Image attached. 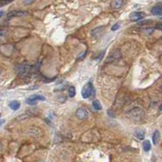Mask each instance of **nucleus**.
<instances>
[{
  "mask_svg": "<svg viewBox=\"0 0 162 162\" xmlns=\"http://www.w3.org/2000/svg\"><path fill=\"white\" fill-rule=\"evenodd\" d=\"M127 117L134 121H141L144 118V111L139 107H135L127 114Z\"/></svg>",
  "mask_w": 162,
  "mask_h": 162,
  "instance_id": "1",
  "label": "nucleus"
},
{
  "mask_svg": "<svg viewBox=\"0 0 162 162\" xmlns=\"http://www.w3.org/2000/svg\"><path fill=\"white\" fill-rule=\"evenodd\" d=\"M92 93H94L93 85H92V84L91 82H88L83 87V88L81 90V95L83 96V98L87 99V98H88L89 96L92 95Z\"/></svg>",
  "mask_w": 162,
  "mask_h": 162,
  "instance_id": "2",
  "label": "nucleus"
},
{
  "mask_svg": "<svg viewBox=\"0 0 162 162\" xmlns=\"http://www.w3.org/2000/svg\"><path fill=\"white\" fill-rule=\"evenodd\" d=\"M31 65L28 63H24V64H20L16 67V72L19 75V76H26L31 71Z\"/></svg>",
  "mask_w": 162,
  "mask_h": 162,
  "instance_id": "3",
  "label": "nucleus"
},
{
  "mask_svg": "<svg viewBox=\"0 0 162 162\" xmlns=\"http://www.w3.org/2000/svg\"><path fill=\"white\" fill-rule=\"evenodd\" d=\"M122 58V53L120 50H115L114 51L110 54V55L107 57L106 60H105V63H110V62H113L119 60L120 58Z\"/></svg>",
  "mask_w": 162,
  "mask_h": 162,
  "instance_id": "4",
  "label": "nucleus"
},
{
  "mask_svg": "<svg viewBox=\"0 0 162 162\" xmlns=\"http://www.w3.org/2000/svg\"><path fill=\"white\" fill-rule=\"evenodd\" d=\"M76 116L78 119L84 120L88 117V112L86 110L84 107H80L76 110Z\"/></svg>",
  "mask_w": 162,
  "mask_h": 162,
  "instance_id": "5",
  "label": "nucleus"
},
{
  "mask_svg": "<svg viewBox=\"0 0 162 162\" xmlns=\"http://www.w3.org/2000/svg\"><path fill=\"white\" fill-rule=\"evenodd\" d=\"M37 100H42V101H44V100H46V98H45V96H41V95H32L29 96V98L26 100V102L30 105H36V103H37Z\"/></svg>",
  "mask_w": 162,
  "mask_h": 162,
  "instance_id": "6",
  "label": "nucleus"
},
{
  "mask_svg": "<svg viewBox=\"0 0 162 162\" xmlns=\"http://www.w3.org/2000/svg\"><path fill=\"white\" fill-rule=\"evenodd\" d=\"M104 30H105V28L103 26H100V27H97L96 29H92V32H91V35L92 37H94L95 39L100 38V37L103 35V33H104Z\"/></svg>",
  "mask_w": 162,
  "mask_h": 162,
  "instance_id": "7",
  "label": "nucleus"
},
{
  "mask_svg": "<svg viewBox=\"0 0 162 162\" xmlns=\"http://www.w3.org/2000/svg\"><path fill=\"white\" fill-rule=\"evenodd\" d=\"M144 17H145V14L143 12H140V11L132 12L130 15V19L131 21H139V20L143 19Z\"/></svg>",
  "mask_w": 162,
  "mask_h": 162,
  "instance_id": "8",
  "label": "nucleus"
},
{
  "mask_svg": "<svg viewBox=\"0 0 162 162\" xmlns=\"http://www.w3.org/2000/svg\"><path fill=\"white\" fill-rule=\"evenodd\" d=\"M27 15V12L25 11H11L9 12L7 17V19H10V18H12V17H17V16H24V15Z\"/></svg>",
  "mask_w": 162,
  "mask_h": 162,
  "instance_id": "9",
  "label": "nucleus"
},
{
  "mask_svg": "<svg viewBox=\"0 0 162 162\" xmlns=\"http://www.w3.org/2000/svg\"><path fill=\"white\" fill-rule=\"evenodd\" d=\"M152 14L157 16H161L162 15V5L158 4L154 6L152 10H151Z\"/></svg>",
  "mask_w": 162,
  "mask_h": 162,
  "instance_id": "10",
  "label": "nucleus"
},
{
  "mask_svg": "<svg viewBox=\"0 0 162 162\" xmlns=\"http://www.w3.org/2000/svg\"><path fill=\"white\" fill-rule=\"evenodd\" d=\"M123 6V0H113L111 3V7L113 9H120Z\"/></svg>",
  "mask_w": 162,
  "mask_h": 162,
  "instance_id": "11",
  "label": "nucleus"
},
{
  "mask_svg": "<svg viewBox=\"0 0 162 162\" xmlns=\"http://www.w3.org/2000/svg\"><path fill=\"white\" fill-rule=\"evenodd\" d=\"M9 107L12 110H18L20 107V103H19L18 100H12L11 101L9 104Z\"/></svg>",
  "mask_w": 162,
  "mask_h": 162,
  "instance_id": "12",
  "label": "nucleus"
},
{
  "mask_svg": "<svg viewBox=\"0 0 162 162\" xmlns=\"http://www.w3.org/2000/svg\"><path fill=\"white\" fill-rule=\"evenodd\" d=\"M160 137H161V134L159 132V131H155L153 135V143L154 145H157L158 141L160 140Z\"/></svg>",
  "mask_w": 162,
  "mask_h": 162,
  "instance_id": "13",
  "label": "nucleus"
},
{
  "mask_svg": "<svg viewBox=\"0 0 162 162\" xmlns=\"http://www.w3.org/2000/svg\"><path fill=\"white\" fill-rule=\"evenodd\" d=\"M152 145L149 140H144L143 143V148L145 152H149L151 150Z\"/></svg>",
  "mask_w": 162,
  "mask_h": 162,
  "instance_id": "14",
  "label": "nucleus"
},
{
  "mask_svg": "<svg viewBox=\"0 0 162 162\" xmlns=\"http://www.w3.org/2000/svg\"><path fill=\"white\" fill-rule=\"evenodd\" d=\"M135 136L139 139H140V140H143L144 137H145V132L142 131V130H138V131H135Z\"/></svg>",
  "mask_w": 162,
  "mask_h": 162,
  "instance_id": "15",
  "label": "nucleus"
},
{
  "mask_svg": "<svg viewBox=\"0 0 162 162\" xmlns=\"http://www.w3.org/2000/svg\"><path fill=\"white\" fill-rule=\"evenodd\" d=\"M68 95L70 97H74L75 96H76V88L74 87V86H70L69 88H68Z\"/></svg>",
  "mask_w": 162,
  "mask_h": 162,
  "instance_id": "16",
  "label": "nucleus"
},
{
  "mask_svg": "<svg viewBox=\"0 0 162 162\" xmlns=\"http://www.w3.org/2000/svg\"><path fill=\"white\" fill-rule=\"evenodd\" d=\"M92 106H93V108H94L96 110H100L102 109L100 103L98 100H93V102H92Z\"/></svg>",
  "mask_w": 162,
  "mask_h": 162,
  "instance_id": "17",
  "label": "nucleus"
},
{
  "mask_svg": "<svg viewBox=\"0 0 162 162\" xmlns=\"http://www.w3.org/2000/svg\"><path fill=\"white\" fill-rule=\"evenodd\" d=\"M104 54H105V51H101V52L100 53V54H99V55L96 57V62H100L101 59L104 58Z\"/></svg>",
  "mask_w": 162,
  "mask_h": 162,
  "instance_id": "18",
  "label": "nucleus"
},
{
  "mask_svg": "<svg viewBox=\"0 0 162 162\" xmlns=\"http://www.w3.org/2000/svg\"><path fill=\"white\" fill-rule=\"evenodd\" d=\"M118 29H119V24H114L113 27L111 28V30H112V31H116V30H118Z\"/></svg>",
  "mask_w": 162,
  "mask_h": 162,
  "instance_id": "19",
  "label": "nucleus"
},
{
  "mask_svg": "<svg viewBox=\"0 0 162 162\" xmlns=\"http://www.w3.org/2000/svg\"><path fill=\"white\" fill-rule=\"evenodd\" d=\"M86 54H87V51H84V52H83L82 54H81L80 56H79V57H78V59H79V60H82V59H83V58H84V56H85Z\"/></svg>",
  "mask_w": 162,
  "mask_h": 162,
  "instance_id": "20",
  "label": "nucleus"
},
{
  "mask_svg": "<svg viewBox=\"0 0 162 162\" xmlns=\"http://www.w3.org/2000/svg\"><path fill=\"white\" fill-rule=\"evenodd\" d=\"M34 1H35V0H25V1H24V3L28 5L32 4L33 3H34Z\"/></svg>",
  "mask_w": 162,
  "mask_h": 162,
  "instance_id": "21",
  "label": "nucleus"
},
{
  "mask_svg": "<svg viewBox=\"0 0 162 162\" xmlns=\"http://www.w3.org/2000/svg\"><path fill=\"white\" fill-rule=\"evenodd\" d=\"M4 37V32L3 30H0V40Z\"/></svg>",
  "mask_w": 162,
  "mask_h": 162,
  "instance_id": "22",
  "label": "nucleus"
},
{
  "mask_svg": "<svg viewBox=\"0 0 162 162\" xmlns=\"http://www.w3.org/2000/svg\"><path fill=\"white\" fill-rule=\"evenodd\" d=\"M5 122H6V120L5 119H0V127L5 123Z\"/></svg>",
  "mask_w": 162,
  "mask_h": 162,
  "instance_id": "23",
  "label": "nucleus"
},
{
  "mask_svg": "<svg viewBox=\"0 0 162 162\" xmlns=\"http://www.w3.org/2000/svg\"><path fill=\"white\" fill-rule=\"evenodd\" d=\"M157 27L160 30H161L162 31V24H158L157 25Z\"/></svg>",
  "mask_w": 162,
  "mask_h": 162,
  "instance_id": "24",
  "label": "nucleus"
},
{
  "mask_svg": "<svg viewBox=\"0 0 162 162\" xmlns=\"http://www.w3.org/2000/svg\"><path fill=\"white\" fill-rule=\"evenodd\" d=\"M4 14V11H0V18H2V16Z\"/></svg>",
  "mask_w": 162,
  "mask_h": 162,
  "instance_id": "25",
  "label": "nucleus"
},
{
  "mask_svg": "<svg viewBox=\"0 0 162 162\" xmlns=\"http://www.w3.org/2000/svg\"><path fill=\"white\" fill-rule=\"evenodd\" d=\"M159 111H162V103L159 106Z\"/></svg>",
  "mask_w": 162,
  "mask_h": 162,
  "instance_id": "26",
  "label": "nucleus"
},
{
  "mask_svg": "<svg viewBox=\"0 0 162 162\" xmlns=\"http://www.w3.org/2000/svg\"><path fill=\"white\" fill-rule=\"evenodd\" d=\"M1 149H2V145H1V143H0V151H1Z\"/></svg>",
  "mask_w": 162,
  "mask_h": 162,
  "instance_id": "27",
  "label": "nucleus"
},
{
  "mask_svg": "<svg viewBox=\"0 0 162 162\" xmlns=\"http://www.w3.org/2000/svg\"><path fill=\"white\" fill-rule=\"evenodd\" d=\"M0 76H1V69H0Z\"/></svg>",
  "mask_w": 162,
  "mask_h": 162,
  "instance_id": "28",
  "label": "nucleus"
},
{
  "mask_svg": "<svg viewBox=\"0 0 162 162\" xmlns=\"http://www.w3.org/2000/svg\"><path fill=\"white\" fill-rule=\"evenodd\" d=\"M161 91H162V86H161Z\"/></svg>",
  "mask_w": 162,
  "mask_h": 162,
  "instance_id": "29",
  "label": "nucleus"
},
{
  "mask_svg": "<svg viewBox=\"0 0 162 162\" xmlns=\"http://www.w3.org/2000/svg\"><path fill=\"white\" fill-rule=\"evenodd\" d=\"M0 117H1V114H0Z\"/></svg>",
  "mask_w": 162,
  "mask_h": 162,
  "instance_id": "30",
  "label": "nucleus"
}]
</instances>
